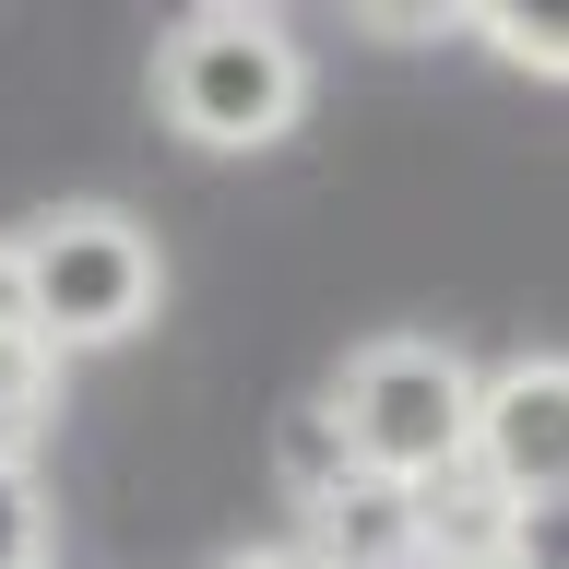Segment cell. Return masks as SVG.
I'll list each match as a JSON object with an SVG mask.
<instances>
[{
    "mask_svg": "<svg viewBox=\"0 0 569 569\" xmlns=\"http://www.w3.org/2000/svg\"><path fill=\"white\" fill-rule=\"evenodd\" d=\"M154 119L190 154H273L309 119V48L284 36V12H178L154 48Z\"/></svg>",
    "mask_w": 569,
    "mask_h": 569,
    "instance_id": "obj_1",
    "label": "cell"
},
{
    "mask_svg": "<svg viewBox=\"0 0 569 569\" xmlns=\"http://www.w3.org/2000/svg\"><path fill=\"white\" fill-rule=\"evenodd\" d=\"M320 416L345 439L356 475L380 487H427L462 462V427H475V356L439 345V332H368V345L332 368Z\"/></svg>",
    "mask_w": 569,
    "mask_h": 569,
    "instance_id": "obj_2",
    "label": "cell"
},
{
    "mask_svg": "<svg viewBox=\"0 0 569 569\" xmlns=\"http://www.w3.org/2000/svg\"><path fill=\"white\" fill-rule=\"evenodd\" d=\"M12 249H24L36 345L60 356V368L131 345L142 320H154V297H167V249H154V226L119 213V202H60V213H36Z\"/></svg>",
    "mask_w": 569,
    "mask_h": 569,
    "instance_id": "obj_3",
    "label": "cell"
},
{
    "mask_svg": "<svg viewBox=\"0 0 569 569\" xmlns=\"http://www.w3.org/2000/svg\"><path fill=\"white\" fill-rule=\"evenodd\" d=\"M462 475L510 510V498L569 487V356H510L475 368V427H462Z\"/></svg>",
    "mask_w": 569,
    "mask_h": 569,
    "instance_id": "obj_4",
    "label": "cell"
},
{
    "mask_svg": "<svg viewBox=\"0 0 569 569\" xmlns=\"http://www.w3.org/2000/svg\"><path fill=\"white\" fill-rule=\"evenodd\" d=\"M309 522V558L332 569H416V487H380V475H345V487L297 510Z\"/></svg>",
    "mask_w": 569,
    "mask_h": 569,
    "instance_id": "obj_5",
    "label": "cell"
},
{
    "mask_svg": "<svg viewBox=\"0 0 569 569\" xmlns=\"http://www.w3.org/2000/svg\"><path fill=\"white\" fill-rule=\"evenodd\" d=\"M48 416H60V356L36 345V332H12L0 345V462H36Z\"/></svg>",
    "mask_w": 569,
    "mask_h": 569,
    "instance_id": "obj_6",
    "label": "cell"
},
{
    "mask_svg": "<svg viewBox=\"0 0 569 569\" xmlns=\"http://www.w3.org/2000/svg\"><path fill=\"white\" fill-rule=\"evenodd\" d=\"M475 36H487L510 71H533V83H569V0H487Z\"/></svg>",
    "mask_w": 569,
    "mask_h": 569,
    "instance_id": "obj_7",
    "label": "cell"
},
{
    "mask_svg": "<svg viewBox=\"0 0 569 569\" xmlns=\"http://www.w3.org/2000/svg\"><path fill=\"white\" fill-rule=\"evenodd\" d=\"M273 475H284V498H297V510H320V498H332V487L356 475L320 403H297V416H284V439H273Z\"/></svg>",
    "mask_w": 569,
    "mask_h": 569,
    "instance_id": "obj_8",
    "label": "cell"
},
{
    "mask_svg": "<svg viewBox=\"0 0 569 569\" xmlns=\"http://www.w3.org/2000/svg\"><path fill=\"white\" fill-rule=\"evenodd\" d=\"M487 558H498V569H569V487H558V498H510Z\"/></svg>",
    "mask_w": 569,
    "mask_h": 569,
    "instance_id": "obj_9",
    "label": "cell"
},
{
    "mask_svg": "<svg viewBox=\"0 0 569 569\" xmlns=\"http://www.w3.org/2000/svg\"><path fill=\"white\" fill-rule=\"evenodd\" d=\"M0 569H48V487H36V462H0Z\"/></svg>",
    "mask_w": 569,
    "mask_h": 569,
    "instance_id": "obj_10",
    "label": "cell"
},
{
    "mask_svg": "<svg viewBox=\"0 0 569 569\" xmlns=\"http://www.w3.org/2000/svg\"><path fill=\"white\" fill-rule=\"evenodd\" d=\"M12 332H36V309H24V249L0 238V345H12Z\"/></svg>",
    "mask_w": 569,
    "mask_h": 569,
    "instance_id": "obj_11",
    "label": "cell"
}]
</instances>
